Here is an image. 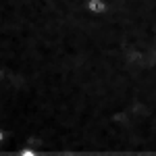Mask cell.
<instances>
[{
    "label": "cell",
    "mask_w": 156,
    "mask_h": 156,
    "mask_svg": "<svg viewBox=\"0 0 156 156\" xmlns=\"http://www.w3.org/2000/svg\"><path fill=\"white\" fill-rule=\"evenodd\" d=\"M108 6H106V2H102V0H90L87 2V11L90 12H104Z\"/></svg>",
    "instance_id": "6da1fadb"
}]
</instances>
